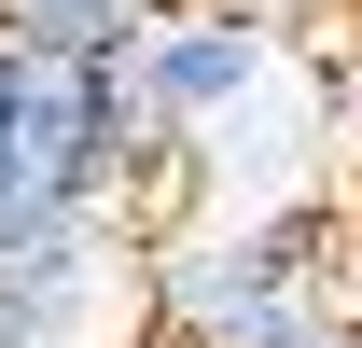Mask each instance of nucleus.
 Wrapping results in <instances>:
<instances>
[{
  "label": "nucleus",
  "mask_w": 362,
  "mask_h": 348,
  "mask_svg": "<svg viewBox=\"0 0 362 348\" xmlns=\"http://www.w3.org/2000/svg\"><path fill=\"white\" fill-rule=\"evenodd\" d=\"M56 223L139 237V112H126V70L98 56L0 42V237H56Z\"/></svg>",
  "instance_id": "obj_1"
},
{
  "label": "nucleus",
  "mask_w": 362,
  "mask_h": 348,
  "mask_svg": "<svg viewBox=\"0 0 362 348\" xmlns=\"http://www.w3.org/2000/svg\"><path fill=\"white\" fill-rule=\"evenodd\" d=\"M320 251L334 223L279 209V223H195V237H153L139 293H153V335L139 348H279L293 320H320Z\"/></svg>",
  "instance_id": "obj_2"
},
{
  "label": "nucleus",
  "mask_w": 362,
  "mask_h": 348,
  "mask_svg": "<svg viewBox=\"0 0 362 348\" xmlns=\"http://www.w3.org/2000/svg\"><path fill=\"white\" fill-rule=\"evenodd\" d=\"M168 0H0V42L28 56H98V70H126V42L153 28Z\"/></svg>",
  "instance_id": "obj_3"
},
{
  "label": "nucleus",
  "mask_w": 362,
  "mask_h": 348,
  "mask_svg": "<svg viewBox=\"0 0 362 348\" xmlns=\"http://www.w3.org/2000/svg\"><path fill=\"white\" fill-rule=\"evenodd\" d=\"M279 348H362V306H320V320H293Z\"/></svg>",
  "instance_id": "obj_4"
},
{
  "label": "nucleus",
  "mask_w": 362,
  "mask_h": 348,
  "mask_svg": "<svg viewBox=\"0 0 362 348\" xmlns=\"http://www.w3.org/2000/svg\"><path fill=\"white\" fill-rule=\"evenodd\" d=\"M334 98H349V139H362V42H349V84H334Z\"/></svg>",
  "instance_id": "obj_5"
}]
</instances>
